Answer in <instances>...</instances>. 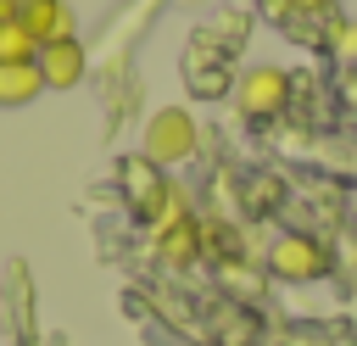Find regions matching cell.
Here are the masks:
<instances>
[{
    "instance_id": "obj_1",
    "label": "cell",
    "mask_w": 357,
    "mask_h": 346,
    "mask_svg": "<svg viewBox=\"0 0 357 346\" xmlns=\"http://www.w3.org/2000/svg\"><path fill=\"white\" fill-rule=\"evenodd\" d=\"M195 151H201V123H195L190 106H156L145 117V128H139V156L145 162H156L167 173V167H184Z\"/></svg>"
},
{
    "instance_id": "obj_2",
    "label": "cell",
    "mask_w": 357,
    "mask_h": 346,
    "mask_svg": "<svg viewBox=\"0 0 357 346\" xmlns=\"http://www.w3.org/2000/svg\"><path fill=\"white\" fill-rule=\"evenodd\" d=\"M329 246H324V234H312V229H284L273 246H268V273L279 279V285H312V279H324L329 273Z\"/></svg>"
},
{
    "instance_id": "obj_3",
    "label": "cell",
    "mask_w": 357,
    "mask_h": 346,
    "mask_svg": "<svg viewBox=\"0 0 357 346\" xmlns=\"http://www.w3.org/2000/svg\"><path fill=\"white\" fill-rule=\"evenodd\" d=\"M290 95H296V84H290V73H284V67H273V61L245 67V73H240V84H234V106H240V117H245V123H273V117H284Z\"/></svg>"
},
{
    "instance_id": "obj_4",
    "label": "cell",
    "mask_w": 357,
    "mask_h": 346,
    "mask_svg": "<svg viewBox=\"0 0 357 346\" xmlns=\"http://www.w3.org/2000/svg\"><path fill=\"white\" fill-rule=\"evenodd\" d=\"M151 234H156V257H162V268H173V273H184V268H195V262L206 257V229H201V218L190 212V201H178Z\"/></svg>"
},
{
    "instance_id": "obj_5",
    "label": "cell",
    "mask_w": 357,
    "mask_h": 346,
    "mask_svg": "<svg viewBox=\"0 0 357 346\" xmlns=\"http://www.w3.org/2000/svg\"><path fill=\"white\" fill-rule=\"evenodd\" d=\"M33 67H39L45 89H78L89 73V50H84V39H56V45H39Z\"/></svg>"
},
{
    "instance_id": "obj_6",
    "label": "cell",
    "mask_w": 357,
    "mask_h": 346,
    "mask_svg": "<svg viewBox=\"0 0 357 346\" xmlns=\"http://www.w3.org/2000/svg\"><path fill=\"white\" fill-rule=\"evenodd\" d=\"M17 22L28 28L33 45H56V39H78V11L67 0H22Z\"/></svg>"
},
{
    "instance_id": "obj_7",
    "label": "cell",
    "mask_w": 357,
    "mask_h": 346,
    "mask_svg": "<svg viewBox=\"0 0 357 346\" xmlns=\"http://www.w3.org/2000/svg\"><path fill=\"white\" fill-rule=\"evenodd\" d=\"M39 95H45V78H39L33 61H22V67H0V112L33 106Z\"/></svg>"
},
{
    "instance_id": "obj_8",
    "label": "cell",
    "mask_w": 357,
    "mask_h": 346,
    "mask_svg": "<svg viewBox=\"0 0 357 346\" xmlns=\"http://www.w3.org/2000/svg\"><path fill=\"white\" fill-rule=\"evenodd\" d=\"M39 56V45L28 39V28L11 17V22H0V67H22V61H33Z\"/></svg>"
},
{
    "instance_id": "obj_9",
    "label": "cell",
    "mask_w": 357,
    "mask_h": 346,
    "mask_svg": "<svg viewBox=\"0 0 357 346\" xmlns=\"http://www.w3.org/2000/svg\"><path fill=\"white\" fill-rule=\"evenodd\" d=\"M329 50H335L346 67H357V17H335V28H329Z\"/></svg>"
},
{
    "instance_id": "obj_10",
    "label": "cell",
    "mask_w": 357,
    "mask_h": 346,
    "mask_svg": "<svg viewBox=\"0 0 357 346\" xmlns=\"http://www.w3.org/2000/svg\"><path fill=\"white\" fill-rule=\"evenodd\" d=\"M290 6H296L301 17H335V11H340V0H290Z\"/></svg>"
},
{
    "instance_id": "obj_11",
    "label": "cell",
    "mask_w": 357,
    "mask_h": 346,
    "mask_svg": "<svg viewBox=\"0 0 357 346\" xmlns=\"http://www.w3.org/2000/svg\"><path fill=\"white\" fill-rule=\"evenodd\" d=\"M17 6H22V0H0V22H11V17H17Z\"/></svg>"
}]
</instances>
